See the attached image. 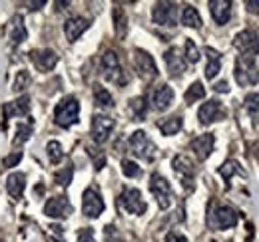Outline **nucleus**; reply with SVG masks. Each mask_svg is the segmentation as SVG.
I'll return each instance as SVG.
<instances>
[{
    "label": "nucleus",
    "instance_id": "f8f14e48",
    "mask_svg": "<svg viewBox=\"0 0 259 242\" xmlns=\"http://www.w3.org/2000/svg\"><path fill=\"white\" fill-rule=\"evenodd\" d=\"M72 203L68 201V197L60 195V197H52L48 199V203L44 205V214L50 218H68L72 214Z\"/></svg>",
    "mask_w": 259,
    "mask_h": 242
},
{
    "label": "nucleus",
    "instance_id": "e433bc0d",
    "mask_svg": "<svg viewBox=\"0 0 259 242\" xmlns=\"http://www.w3.org/2000/svg\"><path fill=\"white\" fill-rule=\"evenodd\" d=\"M104 242H124V238H122L120 230L110 224V226L104 228Z\"/></svg>",
    "mask_w": 259,
    "mask_h": 242
},
{
    "label": "nucleus",
    "instance_id": "412c9836",
    "mask_svg": "<svg viewBox=\"0 0 259 242\" xmlns=\"http://www.w3.org/2000/svg\"><path fill=\"white\" fill-rule=\"evenodd\" d=\"M32 62L36 64V68L40 70V72H50L56 64H58V56H56V52L54 50H38V52H34L32 54Z\"/></svg>",
    "mask_w": 259,
    "mask_h": 242
},
{
    "label": "nucleus",
    "instance_id": "1a4fd4ad",
    "mask_svg": "<svg viewBox=\"0 0 259 242\" xmlns=\"http://www.w3.org/2000/svg\"><path fill=\"white\" fill-rule=\"evenodd\" d=\"M235 222H237V214L229 207H215L213 211L209 212V226L211 228L226 230V228L235 226Z\"/></svg>",
    "mask_w": 259,
    "mask_h": 242
},
{
    "label": "nucleus",
    "instance_id": "473e14b6",
    "mask_svg": "<svg viewBox=\"0 0 259 242\" xmlns=\"http://www.w3.org/2000/svg\"><path fill=\"white\" fill-rule=\"evenodd\" d=\"M32 135V123H20L18 129H16V137H14V145H20V143H26Z\"/></svg>",
    "mask_w": 259,
    "mask_h": 242
},
{
    "label": "nucleus",
    "instance_id": "dca6fc26",
    "mask_svg": "<svg viewBox=\"0 0 259 242\" xmlns=\"http://www.w3.org/2000/svg\"><path fill=\"white\" fill-rule=\"evenodd\" d=\"M90 26V20L82 18V16H74V18H68L64 24V34L68 38V42H76L84 32L88 30Z\"/></svg>",
    "mask_w": 259,
    "mask_h": 242
},
{
    "label": "nucleus",
    "instance_id": "49530a36",
    "mask_svg": "<svg viewBox=\"0 0 259 242\" xmlns=\"http://www.w3.org/2000/svg\"><path fill=\"white\" fill-rule=\"evenodd\" d=\"M26 4L30 6V10H40V8H42L46 2H44V0H38V2H26Z\"/></svg>",
    "mask_w": 259,
    "mask_h": 242
},
{
    "label": "nucleus",
    "instance_id": "f257e3e1",
    "mask_svg": "<svg viewBox=\"0 0 259 242\" xmlns=\"http://www.w3.org/2000/svg\"><path fill=\"white\" fill-rule=\"evenodd\" d=\"M78 117H80V103L76 97H64L54 109V121L60 127H70L78 123Z\"/></svg>",
    "mask_w": 259,
    "mask_h": 242
},
{
    "label": "nucleus",
    "instance_id": "72a5a7b5",
    "mask_svg": "<svg viewBox=\"0 0 259 242\" xmlns=\"http://www.w3.org/2000/svg\"><path fill=\"white\" fill-rule=\"evenodd\" d=\"M46 153H48L50 163H60V159L64 157V153H62V145H60L58 141H48V145H46Z\"/></svg>",
    "mask_w": 259,
    "mask_h": 242
},
{
    "label": "nucleus",
    "instance_id": "ea45409f",
    "mask_svg": "<svg viewBox=\"0 0 259 242\" xmlns=\"http://www.w3.org/2000/svg\"><path fill=\"white\" fill-rule=\"evenodd\" d=\"M20 161H22V151H14V153H10V155L2 161V165H4L6 169H10V167H16Z\"/></svg>",
    "mask_w": 259,
    "mask_h": 242
},
{
    "label": "nucleus",
    "instance_id": "5701e85b",
    "mask_svg": "<svg viewBox=\"0 0 259 242\" xmlns=\"http://www.w3.org/2000/svg\"><path fill=\"white\" fill-rule=\"evenodd\" d=\"M174 169H176V173L178 175H182V177H186V183L188 179L192 181L195 175V165L192 159H188L186 155H178L176 159H174Z\"/></svg>",
    "mask_w": 259,
    "mask_h": 242
},
{
    "label": "nucleus",
    "instance_id": "c756f323",
    "mask_svg": "<svg viewBox=\"0 0 259 242\" xmlns=\"http://www.w3.org/2000/svg\"><path fill=\"white\" fill-rule=\"evenodd\" d=\"M182 125H184V119L182 117H169V119H165L160 123V131H162L163 135H176L180 129H182Z\"/></svg>",
    "mask_w": 259,
    "mask_h": 242
},
{
    "label": "nucleus",
    "instance_id": "de8ad7c7",
    "mask_svg": "<svg viewBox=\"0 0 259 242\" xmlns=\"http://www.w3.org/2000/svg\"><path fill=\"white\" fill-rule=\"evenodd\" d=\"M48 242H62V240H58V238H48Z\"/></svg>",
    "mask_w": 259,
    "mask_h": 242
},
{
    "label": "nucleus",
    "instance_id": "bb28decb",
    "mask_svg": "<svg viewBox=\"0 0 259 242\" xmlns=\"http://www.w3.org/2000/svg\"><path fill=\"white\" fill-rule=\"evenodd\" d=\"M182 24L184 26H190V28H199L201 26V16H199V12L195 10L194 6H184Z\"/></svg>",
    "mask_w": 259,
    "mask_h": 242
},
{
    "label": "nucleus",
    "instance_id": "423d86ee",
    "mask_svg": "<svg viewBox=\"0 0 259 242\" xmlns=\"http://www.w3.org/2000/svg\"><path fill=\"white\" fill-rule=\"evenodd\" d=\"M150 191L156 197L160 209H169L171 199H174V193H171V187H169L167 179H163L162 175H158V173L152 175V179H150Z\"/></svg>",
    "mask_w": 259,
    "mask_h": 242
},
{
    "label": "nucleus",
    "instance_id": "7c9ffc66",
    "mask_svg": "<svg viewBox=\"0 0 259 242\" xmlns=\"http://www.w3.org/2000/svg\"><path fill=\"white\" fill-rule=\"evenodd\" d=\"M130 111H132V115H134L136 119H144L146 113H148V103H146V99H144V97H134V99L130 101Z\"/></svg>",
    "mask_w": 259,
    "mask_h": 242
},
{
    "label": "nucleus",
    "instance_id": "c03bdc74",
    "mask_svg": "<svg viewBox=\"0 0 259 242\" xmlns=\"http://www.w3.org/2000/svg\"><path fill=\"white\" fill-rule=\"evenodd\" d=\"M245 6H247V10H249V12L259 14V0H249V2H245Z\"/></svg>",
    "mask_w": 259,
    "mask_h": 242
},
{
    "label": "nucleus",
    "instance_id": "cd10ccee",
    "mask_svg": "<svg viewBox=\"0 0 259 242\" xmlns=\"http://www.w3.org/2000/svg\"><path fill=\"white\" fill-rule=\"evenodd\" d=\"M94 101H96L98 107H104V109L114 107V97L110 95V91L104 90L102 86H94Z\"/></svg>",
    "mask_w": 259,
    "mask_h": 242
},
{
    "label": "nucleus",
    "instance_id": "aec40b11",
    "mask_svg": "<svg viewBox=\"0 0 259 242\" xmlns=\"http://www.w3.org/2000/svg\"><path fill=\"white\" fill-rule=\"evenodd\" d=\"M8 36L12 40V44H22L26 38H28V32H26V26H24V18L20 14L12 16L10 22H8Z\"/></svg>",
    "mask_w": 259,
    "mask_h": 242
},
{
    "label": "nucleus",
    "instance_id": "20e7f679",
    "mask_svg": "<svg viewBox=\"0 0 259 242\" xmlns=\"http://www.w3.org/2000/svg\"><path fill=\"white\" fill-rule=\"evenodd\" d=\"M233 46L235 50L241 54L239 58H245V60H251L259 54V40H257V32L255 30H243L239 32L235 38H233Z\"/></svg>",
    "mask_w": 259,
    "mask_h": 242
},
{
    "label": "nucleus",
    "instance_id": "9b49d317",
    "mask_svg": "<svg viewBox=\"0 0 259 242\" xmlns=\"http://www.w3.org/2000/svg\"><path fill=\"white\" fill-rule=\"evenodd\" d=\"M176 16H178V4L174 2H158L152 10V18L160 26H176Z\"/></svg>",
    "mask_w": 259,
    "mask_h": 242
},
{
    "label": "nucleus",
    "instance_id": "4c0bfd02",
    "mask_svg": "<svg viewBox=\"0 0 259 242\" xmlns=\"http://www.w3.org/2000/svg\"><path fill=\"white\" fill-rule=\"evenodd\" d=\"M72 175H74V169L72 167H66L64 171H58L56 175H54V179L58 185H62V187H68L70 181H72Z\"/></svg>",
    "mask_w": 259,
    "mask_h": 242
},
{
    "label": "nucleus",
    "instance_id": "2f4dec72",
    "mask_svg": "<svg viewBox=\"0 0 259 242\" xmlns=\"http://www.w3.org/2000/svg\"><path fill=\"white\" fill-rule=\"evenodd\" d=\"M235 173H237V175H243V171H241L239 163H235V161H227V163H224V165L220 167V175H222V179H224V181H229Z\"/></svg>",
    "mask_w": 259,
    "mask_h": 242
},
{
    "label": "nucleus",
    "instance_id": "6e6552de",
    "mask_svg": "<svg viewBox=\"0 0 259 242\" xmlns=\"http://www.w3.org/2000/svg\"><path fill=\"white\" fill-rule=\"evenodd\" d=\"M233 74H235V80L239 86H253L259 80V70L255 68V64L251 60H245V58H237Z\"/></svg>",
    "mask_w": 259,
    "mask_h": 242
},
{
    "label": "nucleus",
    "instance_id": "c9c22d12",
    "mask_svg": "<svg viewBox=\"0 0 259 242\" xmlns=\"http://www.w3.org/2000/svg\"><path fill=\"white\" fill-rule=\"evenodd\" d=\"M188 62H192V64H195V62H199V58H201V54H199V50L195 48V44L192 42V40H186V56H184Z\"/></svg>",
    "mask_w": 259,
    "mask_h": 242
},
{
    "label": "nucleus",
    "instance_id": "c85d7f7f",
    "mask_svg": "<svg viewBox=\"0 0 259 242\" xmlns=\"http://www.w3.org/2000/svg\"><path fill=\"white\" fill-rule=\"evenodd\" d=\"M186 103L190 105V103H195L197 99H203L205 97V88H203V84L201 82H194L190 88H188V91H186Z\"/></svg>",
    "mask_w": 259,
    "mask_h": 242
},
{
    "label": "nucleus",
    "instance_id": "ddd939ff",
    "mask_svg": "<svg viewBox=\"0 0 259 242\" xmlns=\"http://www.w3.org/2000/svg\"><path fill=\"white\" fill-rule=\"evenodd\" d=\"M114 119L112 117H106V115H94L92 117V137L96 143H104L108 141L112 129H114Z\"/></svg>",
    "mask_w": 259,
    "mask_h": 242
},
{
    "label": "nucleus",
    "instance_id": "b1692460",
    "mask_svg": "<svg viewBox=\"0 0 259 242\" xmlns=\"http://www.w3.org/2000/svg\"><path fill=\"white\" fill-rule=\"evenodd\" d=\"M24 189H26V177H24L22 173H12V175H8V179H6V191L10 193V197L18 199V197L24 193Z\"/></svg>",
    "mask_w": 259,
    "mask_h": 242
},
{
    "label": "nucleus",
    "instance_id": "a878e982",
    "mask_svg": "<svg viewBox=\"0 0 259 242\" xmlns=\"http://www.w3.org/2000/svg\"><path fill=\"white\" fill-rule=\"evenodd\" d=\"M205 54H207V68H205V76L209 78V80H213L215 76H218V72H220V68H222V58H220V54L215 52V50H211V48H205Z\"/></svg>",
    "mask_w": 259,
    "mask_h": 242
},
{
    "label": "nucleus",
    "instance_id": "39448f33",
    "mask_svg": "<svg viewBox=\"0 0 259 242\" xmlns=\"http://www.w3.org/2000/svg\"><path fill=\"white\" fill-rule=\"evenodd\" d=\"M134 68H136L138 76L142 80H146V82L158 78V66H156V62H154V58L148 52H144V50H134Z\"/></svg>",
    "mask_w": 259,
    "mask_h": 242
},
{
    "label": "nucleus",
    "instance_id": "f03ea898",
    "mask_svg": "<svg viewBox=\"0 0 259 242\" xmlns=\"http://www.w3.org/2000/svg\"><path fill=\"white\" fill-rule=\"evenodd\" d=\"M100 70H102L106 80H110V82H114L118 86L128 84V76L124 74V68H122V64H120L118 56L114 52H106L102 56V68Z\"/></svg>",
    "mask_w": 259,
    "mask_h": 242
},
{
    "label": "nucleus",
    "instance_id": "09e8293b",
    "mask_svg": "<svg viewBox=\"0 0 259 242\" xmlns=\"http://www.w3.org/2000/svg\"><path fill=\"white\" fill-rule=\"evenodd\" d=\"M0 242H2V240H0Z\"/></svg>",
    "mask_w": 259,
    "mask_h": 242
},
{
    "label": "nucleus",
    "instance_id": "4468645a",
    "mask_svg": "<svg viewBox=\"0 0 259 242\" xmlns=\"http://www.w3.org/2000/svg\"><path fill=\"white\" fill-rule=\"evenodd\" d=\"M213 145H215V137H213L211 133H203V135L195 137L194 141L190 143L192 151H194L195 155H197V159H201V161H205V159L211 155Z\"/></svg>",
    "mask_w": 259,
    "mask_h": 242
},
{
    "label": "nucleus",
    "instance_id": "a18cd8bd",
    "mask_svg": "<svg viewBox=\"0 0 259 242\" xmlns=\"http://www.w3.org/2000/svg\"><path fill=\"white\" fill-rule=\"evenodd\" d=\"M213 90L218 91V93H227L229 88H227V82H218L215 86H213Z\"/></svg>",
    "mask_w": 259,
    "mask_h": 242
},
{
    "label": "nucleus",
    "instance_id": "7ed1b4c3",
    "mask_svg": "<svg viewBox=\"0 0 259 242\" xmlns=\"http://www.w3.org/2000/svg\"><path fill=\"white\" fill-rule=\"evenodd\" d=\"M130 151L136 157L144 161H154L156 159V145L154 141L146 135V131H134L130 137Z\"/></svg>",
    "mask_w": 259,
    "mask_h": 242
},
{
    "label": "nucleus",
    "instance_id": "4be33fe9",
    "mask_svg": "<svg viewBox=\"0 0 259 242\" xmlns=\"http://www.w3.org/2000/svg\"><path fill=\"white\" fill-rule=\"evenodd\" d=\"M209 8H211L213 20L220 26L227 24V20L231 16V2H227V0H213V2H209Z\"/></svg>",
    "mask_w": 259,
    "mask_h": 242
},
{
    "label": "nucleus",
    "instance_id": "a19ab883",
    "mask_svg": "<svg viewBox=\"0 0 259 242\" xmlns=\"http://www.w3.org/2000/svg\"><path fill=\"white\" fill-rule=\"evenodd\" d=\"M30 82V76H28V72H20L18 74V78H16V82H14V90L20 91L26 84Z\"/></svg>",
    "mask_w": 259,
    "mask_h": 242
},
{
    "label": "nucleus",
    "instance_id": "58836bf2",
    "mask_svg": "<svg viewBox=\"0 0 259 242\" xmlns=\"http://www.w3.org/2000/svg\"><path fill=\"white\" fill-rule=\"evenodd\" d=\"M245 109L249 113H257L259 111V93H249L245 97Z\"/></svg>",
    "mask_w": 259,
    "mask_h": 242
},
{
    "label": "nucleus",
    "instance_id": "393cba45",
    "mask_svg": "<svg viewBox=\"0 0 259 242\" xmlns=\"http://www.w3.org/2000/svg\"><path fill=\"white\" fill-rule=\"evenodd\" d=\"M114 28H116L118 38H124L128 34V16H126L124 8H120V6L114 8Z\"/></svg>",
    "mask_w": 259,
    "mask_h": 242
},
{
    "label": "nucleus",
    "instance_id": "f3484780",
    "mask_svg": "<svg viewBox=\"0 0 259 242\" xmlns=\"http://www.w3.org/2000/svg\"><path fill=\"white\" fill-rule=\"evenodd\" d=\"M197 115H199V121H201L203 125H209V123H213L215 119L224 117L226 111H224V107H222L220 101L211 99V101H207V103H203V105L199 107V113H197Z\"/></svg>",
    "mask_w": 259,
    "mask_h": 242
},
{
    "label": "nucleus",
    "instance_id": "f704fd0d",
    "mask_svg": "<svg viewBox=\"0 0 259 242\" xmlns=\"http://www.w3.org/2000/svg\"><path fill=\"white\" fill-rule=\"evenodd\" d=\"M122 173L130 177V179H136V177H140L142 175V169L134 163V161H130V159H124L122 161Z\"/></svg>",
    "mask_w": 259,
    "mask_h": 242
},
{
    "label": "nucleus",
    "instance_id": "79ce46f5",
    "mask_svg": "<svg viewBox=\"0 0 259 242\" xmlns=\"http://www.w3.org/2000/svg\"><path fill=\"white\" fill-rule=\"evenodd\" d=\"M78 242H96L94 230H92V228H82V230L78 232Z\"/></svg>",
    "mask_w": 259,
    "mask_h": 242
},
{
    "label": "nucleus",
    "instance_id": "2eb2a0df",
    "mask_svg": "<svg viewBox=\"0 0 259 242\" xmlns=\"http://www.w3.org/2000/svg\"><path fill=\"white\" fill-rule=\"evenodd\" d=\"M28 111H30V97H28V95H22V97H18V99H14V101H8V103H4V107H2V113H4L6 119H8V117H22V115H28Z\"/></svg>",
    "mask_w": 259,
    "mask_h": 242
},
{
    "label": "nucleus",
    "instance_id": "6ab92c4d",
    "mask_svg": "<svg viewBox=\"0 0 259 242\" xmlns=\"http://www.w3.org/2000/svg\"><path fill=\"white\" fill-rule=\"evenodd\" d=\"M171 101H174V90L169 86H165V84L156 88L154 93H152V105L158 111H165L171 105Z\"/></svg>",
    "mask_w": 259,
    "mask_h": 242
},
{
    "label": "nucleus",
    "instance_id": "37998d69",
    "mask_svg": "<svg viewBox=\"0 0 259 242\" xmlns=\"http://www.w3.org/2000/svg\"><path fill=\"white\" fill-rule=\"evenodd\" d=\"M165 242H188V238L182 236L180 232H169V234L165 236Z\"/></svg>",
    "mask_w": 259,
    "mask_h": 242
},
{
    "label": "nucleus",
    "instance_id": "a211bd4d",
    "mask_svg": "<svg viewBox=\"0 0 259 242\" xmlns=\"http://www.w3.org/2000/svg\"><path fill=\"white\" fill-rule=\"evenodd\" d=\"M163 60H165V66L171 76H182L186 72V58L182 56V52L178 48H169L163 54Z\"/></svg>",
    "mask_w": 259,
    "mask_h": 242
},
{
    "label": "nucleus",
    "instance_id": "9d476101",
    "mask_svg": "<svg viewBox=\"0 0 259 242\" xmlns=\"http://www.w3.org/2000/svg\"><path fill=\"white\" fill-rule=\"evenodd\" d=\"M82 211L88 218H98L104 212V201L100 197L96 187H88L84 191V199H82Z\"/></svg>",
    "mask_w": 259,
    "mask_h": 242
},
{
    "label": "nucleus",
    "instance_id": "0eeeda50",
    "mask_svg": "<svg viewBox=\"0 0 259 242\" xmlns=\"http://www.w3.org/2000/svg\"><path fill=\"white\" fill-rule=\"evenodd\" d=\"M120 207L126 209L130 214H144L146 209H148L146 201L142 199V193L138 189H134V187H128V189L122 191V195H120Z\"/></svg>",
    "mask_w": 259,
    "mask_h": 242
}]
</instances>
